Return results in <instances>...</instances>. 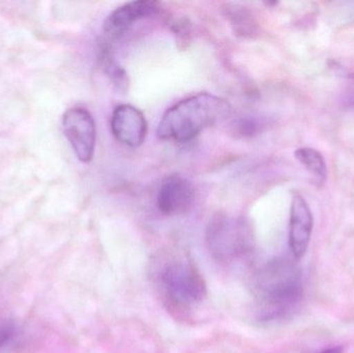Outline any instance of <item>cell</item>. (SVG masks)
<instances>
[{"label":"cell","mask_w":354,"mask_h":353,"mask_svg":"<svg viewBox=\"0 0 354 353\" xmlns=\"http://www.w3.org/2000/svg\"><path fill=\"white\" fill-rule=\"evenodd\" d=\"M232 106L227 99L207 93L192 95L167 110L158 126L162 140L189 142L200 133L228 117Z\"/></svg>","instance_id":"6da1fadb"},{"label":"cell","mask_w":354,"mask_h":353,"mask_svg":"<svg viewBox=\"0 0 354 353\" xmlns=\"http://www.w3.org/2000/svg\"><path fill=\"white\" fill-rule=\"evenodd\" d=\"M322 353H343L342 346H335V347L328 348Z\"/></svg>","instance_id":"4fadbf2b"},{"label":"cell","mask_w":354,"mask_h":353,"mask_svg":"<svg viewBox=\"0 0 354 353\" xmlns=\"http://www.w3.org/2000/svg\"><path fill=\"white\" fill-rule=\"evenodd\" d=\"M206 242L212 256L221 263H233L252 250L251 230L247 224L229 216H214L206 229Z\"/></svg>","instance_id":"7a4b0ae2"},{"label":"cell","mask_w":354,"mask_h":353,"mask_svg":"<svg viewBox=\"0 0 354 353\" xmlns=\"http://www.w3.org/2000/svg\"><path fill=\"white\" fill-rule=\"evenodd\" d=\"M62 131L79 161L89 163L95 155L97 140V128L91 112L82 107L71 108L62 117Z\"/></svg>","instance_id":"5b68a950"},{"label":"cell","mask_w":354,"mask_h":353,"mask_svg":"<svg viewBox=\"0 0 354 353\" xmlns=\"http://www.w3.org/2000/svg\"><path fill=\"white\" fill-rule=\"evenodd\" d=\"M112 134L116 140L131 149L145 142L147 135V122L140 110L128 104L118 106L111 116Z\"/></svg>","instance_id":"8992f818"},{"label":"cell","mask_w":354,"mask_h":353,"mask_svg":"<svg viewBox=\"0 0 354 353\" xmlns=\"http://www.w3.org/2000/svg\"><path fill=\"white\" fill-rule=\"evenodd\" d=\"M256 294L260 304L270 312H280L297 300L299 286L290 265L274 261L256 277Z\"/></svg>","instance_id":"3957f363"},{"label":"cell","mask_w":354,"mask_h":353,"mask_svg":"<svg viewBox=\"0 0 354 353\" xmlns=\"http://www.w3.org/2000/svg\"><path fill=\"white\" fill-rule=\"evenodd\" d=\"M224 14L237 37H253L257 33V23L251 12L239 6L228 3L224 8Z\"/></svg>","instance_id":"30bf717a"},{"label":"cell","mask_w":354,"mask_h":353,"mask_svg":"<svg viewBox=\"0 0 354 353\" xmlns=\"http://www.w3.org/2000/svg\"><path fill=\"white\" fill-rule=\"evenodd\" d=\"M313 230V215L306 199L295 194L291 202L289 245L295 258H303L307 252Z\"/></svg>","instance_id":"9c48e42d"},{"label":"cell","mask_w":354,"mask_h":353,"mask_svg":"<svg viewBox=\"0 0 354 353\" xmlns=\"http://www.w3.org/2000/svg\"><path fill=\"white\" fill-rule=\"evenodd\" d=\"M161 4L153 0H137L122 4L109 15L104 23V31L111 37H120L142 19L156 16Z\"/></svg>","instance_id":"ba28073f"},{"label":"cell","mask_w":354,"mask_h":353,"mask_svg":"<svg viewBox=\"0 0 354 353\" xmlns=\"http://www.w3.org/2000/svg\"><path fill=\"white\" fill-rule=\"evenodd\" d=\"M15 335V327L8 321L0 323V348L10 343Z\"/></svg>","instance_id":"7c38bea8"},{"label":"cell","mask_w":354,"mask_h":353,"mask_svg":"<svg viewBox=\"0 0 354 353\" xmlns=\"http://www.w3.org/2000/svg\"><path fill=\"white\" fill-rule=\"evenodd\" d=\"M195 199L193 184L183 176L172 174L162 182L158 207L165 216H177L191 209Z\"/></svg>","instance_id":"52a82bcc"},{"label":"cell","mask_w":354,"mask_h":353,"mask_svg":"<svg viewBox=\"0 0 354 353\" xmlns=\"http://www.w3.org/2000/svg\"><path fill=\"white\" fill-rule=\"evenodd\" d=\"M297 161L315 178L316 182L324 184L328 178V167L324 155L312 147H301L295 153Z\"/></svg>","instance_id":"8fae6325"},{"label":"cell","mask_w":354,"mask_h":353,"mask_svg":"<svg viewBox=\"0 0 354 353\" xmlns=\"http://www.w3.org/2000/svg\"><path fill=\"white\" fill-rule=\"evenodd\" d=\"M161 286L172 304L189 307L200 304L207 296L203 277L189 261H171L161 271Z\"/></svg>","instance_id":"277c9868"}]
</instances>
